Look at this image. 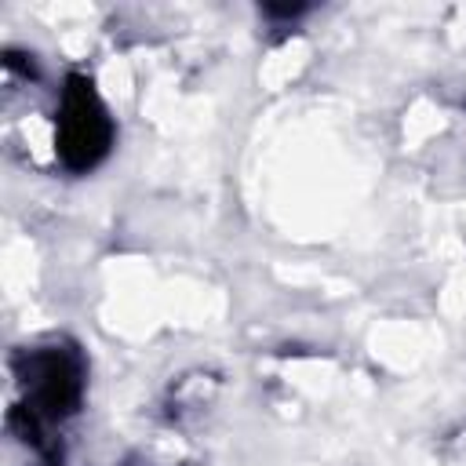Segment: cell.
<instances>
[{"mask_svg":"<svg viewBox=\"0 0 466 466\" xmlns=\"http://www.w3.org/2000/svg\"><path fill=\"white\" fill-rule=\"evenodd\" d=\"M113 138H116V124L95 80L84 73H69L62 80L58 116H55V153L62 167L73 175L95 171L109 157Z\"/></svg>","mask_w":466,"mask_h":466,"instance_id":"1","label":"cell"},{"mask_svg":"<svg viewBox=\"0 0 466 466\" xmlns=\"http://www.w3.org/2000/svg\"><path fill=\"white\" fill-rule=\"evenodd\" d=\"M18 382L25 386L22 411L29 415L33 437H40L44 426L66 422L80 411L84 400V357L76 346H36L18 364Z\"/></svg>","mask_w":466,"mask_h":466,"instance_id":"2","label":"cell"}]
</instances>
